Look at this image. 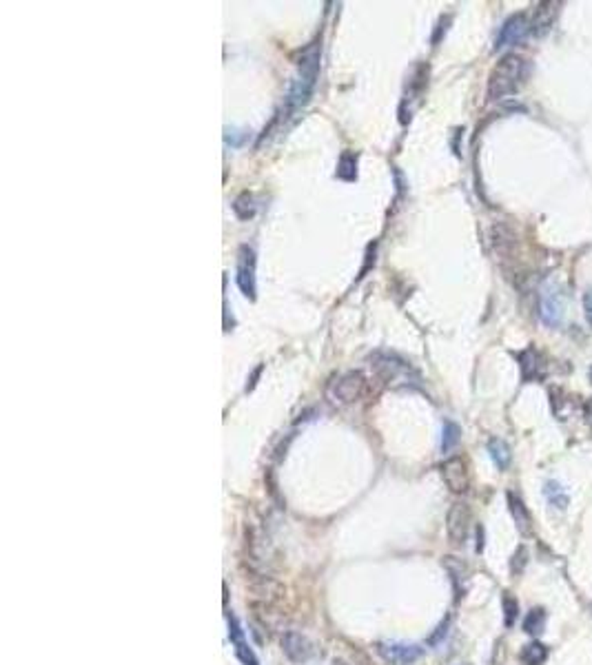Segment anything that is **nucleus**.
<instances>
[{"instance_id": "nucleus-1", "label": "nucleus", "mask_w": 592, "mask_h": 665, "mask_svg": "<svg viewBox=\"0 0 592 665\" xmlns=\"http://www.w3.org/2000/svg\"><path fill=\"white\" fill-rule=\"evenodd\" d=\"M319 53H322V45L319 40H313L311 45L302 51V58L297 62V73L291 82V89L286 93V111L295 114L302 109L311 93L315 89V80L319 76Z\"/></svg>"}, {"instance_id": "nucleus-2", "label": "nucleus", "mask_w": 592, "mask_h": 665, "mask_svg": "<svg viewBox=\"0 0 592 665\" xmlns=\"http://www.w3.org/2000/svg\"><path fill=\"white\" fill-rule=\"evenodd\" d=\"M526 76H528V60L517 53L504 55L488 76V98L502 100L513 96L523 84Z\"/></svg>"}, {"instance_id": "nucleus-3", "label": "nucleus", "mask_w": 592, "mask_h": 665, "mask_svg": "<svg viewBox=\"0 0 592 665\" xmlns=\"http://www.w3.org/2000/svg\"><path fill=\"white\" fill-rule=\"evenodd\" d=\"M366 390V379L360 371H351L344 373L342 377H337L331 388H328V395L333 397V401H340V404H353L357 401Z\"/></svg>"}, {"instance_id": "nucleus-4", "label": "nucleus", "mask_w": 592, "mask_h": 665, "mask_svg": "<svg viewBox=\"0 0 592 665\" xmlns=\"http://www.w3.org/2000/svg\"><path fill=\"white\" fill-rule=\"evenodd\" d=\"M236 279L240 291L247 295L249 299H256V251L249 244H242L238 249V271H236Z\"/></svg>"}, {"instance_id": "nucleus-5", "label": "nucleus", "mask_w": 592, "mask_h": 665, "mask_svg": "<svg viewBox=\"0 0 592 665\" xmlns=\"http://www.w3.org/2000/svg\"><path fill=\"white\" fill-rule=\"evenodd\" d=\"M471 528V508L464 501H455L450 505L446 517V535L453 546H462Z\"/></svg>"}, {"instance_id": "nucleus-6", "label": "nucleus", "mask_w": 592, "mask_h": 665, "mask_svg": "<svg viewBox=\"0 0 592 665\" xmlns=\"http://www.w3.org/2000/svg\"><path fill=\"white\" fill-rule=\"evenodd\" d=\"M373 362H375L373 366H375V371H378V375L382 379H386V381H410L412 368L404 360H399L397 355L378 353Z\"/></svg>"}, {"instance_id": "nucleus-7", "label": "nucleus", "mask_w": 592, "mask_h": 665, "mask_svg": "<svg viewBox=\"0 0 592 665\" xmlns=\"http://www.w3.org/2000/svg\"><path fill=\"white\" fill-rule=\"evenodd\" d=\"M528 34H530L528 18H526L523 14H515L504 23L502 32H500V36H497V40H495V49L500 51V49H506V47L519 45V42L526 40V36H528Z\"/></svg>"}, {"instance_id": "nucleus-8", "label": "nucleus", "mask_w": 592, "mask_h": 665, "mask_svg": "<svg viewBox=\"0 0 592 665\" xmlns=\"http://www.w3.org/2000/svg\"><path fill=\"white\" fill-rule=\"evenodd\" d=\"M441 477H444L448 490L455 494H464L468 490V484H471V479H468V466L462 457L446 459L441 464Z\"/></svg>"}, {"instance_id": "nucleus-9", "label": "nucleus", "mask_w": 592, "mask_h": 665, "mask_svg": "<svg viewBox=\"0 0 592 665\" xmlns=\"http://www.w3.org/2000/svg\"><path fill=\"white\" fill-rule=\"evenodd\" d=\"M378 652L391 665H412L424 654L419 645H412V643H380Z\"/></svg>"}, {"instance_id": "nucleus-10", "label": "nucleus", "mask_w": 592, "mask_h": 665, "mask_svg": "<svg viewBox=\"0 0 592 665\" xmlns=\"http://www.w3.org/2000/svg\"><path fill=\"white\" fill-rule=\"evenodd\" d=\"M282 652L286 654L288 661L293 663H306L313 657V645L299 632H286L282 636Z\"/></svg>"}, {"instance_id": "nucleus-11", "label": "nucleus", "mask_w": 592, "mask_h": 665, "mask_svg": "<svg viewBox=\"0 0 592 665\" xmlns=\"http://www.w3.org/2000/svg\"><path fill=\"white\" fill-rule=\"evenodd\" d=\"M517 360H519V371H521V379L523 381H534V379H541L543 373H546V364H543V355L528 346L526 351H521L517 355Z\"/></svg>"}, {"instance_id": "nucleus-12", "label": "nucleus", "mask_w": 592, "mask_h": 665, "mask_svg": "<svg viewBox=\"0 0 592 665\" xmlns=\"http://www.w3.org/2000/svg\"><path fill=\"white\" fill-rule=\"evenodd\" d=\"M559 7H561V3H552V0H550V3H541V5H537V9H534V14H532L530 34H532V36H537V38H541V36H546V34L552 29L554 18H557Z\"/></svg>"}, {"instance_id": "nucleus-13", "label": "nucleus", "mask_w": 592, "mask_h": 665, "mask_svg": "<svg viewBox=\"0 0 592 665\" xmlns=\"http://www.w3.org/2000/svg\"><path fill=\"white\" fill-rule=\"evenodd\" d=\"M539 317L541 322L550 326V329H557L563 322V302L557 293H546L539 302Z\"/></svg>"}, {"instance_id": "nucleus-14", "label": "nucleus", "mask_w": 592, "mask_h": 665, "mask_svg": "<svg viewBox=\"0 0 592 665\" xmlns=\"http://www.w3.org/2000/svg\"><path fill=\"white\" fill-rule=\"evenodd\" d=\"M229 639L233 645H236V654L244 665H258L256 654H253V650L247 645V641H244V632H242L236 616H229Z\"/></svg>"}, {"instance_id": "nucleus-15", "label": "nucleus", "mask_w": 592, "mask_h": 665, "mask_svg": "<svg viewBox=\"0 0 592 665\" xmlns=\"http://www.w3.org/2000/svg\"><path fill=\"white\" fill-rule=\"evenodd\" d=\"M493 244L495 251L500 253V255H510V253L517 249V236L515 231L508 227V224H495L493 227Z\"/></svg>"}, {"instance_id": "nucleus-16", "label": "nucleus", "mask_w": 592, "mask_h": 665, "mask_svg": "<svg viewBox=\"0 0 592 665\" xmlns=\"http://www.w3.org/2000/svg\"><path fill=\"white\" fill-rule=\"evenodd\" d=\"M506 497H508V508H510V514H513V519L517 523V528H519L521 535H530V532H532V519H530V512L526 510L521 497H517L515 492H508Z\"/></svg>"}, {"instance_id": "nucleus-17", "label": "nucleus", "mask_w": 592, "mask_h": 665, "mask_svg": "<svg viewBox=\"0 0 592 665\" xmlns=\"http://www.w3.org/2000/svg\"><path fill=\"white\" fill-rule=\"evenodd\" d=\"M488 453H491L493 462H495V466H497V468H500V470H506V468L510 466V459H513V455H510V448H508V444H506L504 439H497V437H493L491 442H488Z\"/></svg>"}, {"instance_id": "nucleus-18", "label": "nucleus", "mask_w": 592, "mask_h": 665, "mask_svg": "<svg viewBox=\"0 0 592 665\" xmlns=\"http://www.w3.org/2000/svg\"><path fill=\"white\" fill-rule=\"evenodd\" d=\"M546 659H548V648L541 641H530L528 645H523L521 661L526 665H543Z\"/></svg>"}, {"instance_id": "nucleus-19", "label": "nucleus", "mask_w": 592, "mask_h": 665, "mask_svg": "<svg viewBox=\"0 0 592 665\" xmlns=\"http://www.w3.org/2000/svg\"><path fill=\"white\" fill-rule=\"evenodd\" d=\"M523 630L532 636H537L546 630V610L543 607H532L523 619Z\"/></svg>"}, {"instance_id": "nucleus-20", "label": "nucleus", "mask_w": 592, "mask_h": 665, "mask_svg": "<svg viewBox=\"0 0 592 665\" xmlns=\"http://www.w3.org/2000/svg\"><path fill=\"white\" fill-rule=\"evenodd\" d=\"M233 213L238 215L240 220H249L256 215V198L251 193H242L233 202Z\"/></svg>"}, {"instance_id": "nucleus-21", "label": "nucleus", "mask_w": 592, "mask_h": 665, "mask_svg": "<svg viewBox=\"0 0 592 665\" xmlns=\"http://www.w3.org/2000/svg\"><path fill=\"white\" fill-rule=\"evenodd\" d=\"M543 492H546V499L554 505V508H559V510H566L568 508V492L561 488V484L548 481L546 488H543Z\"/></svg>"}, {"instance_id": "nucleus-22", "label": "nucleus", "mask_w": 592, "mask_h": 665, "mask_svg": "<svg viewBox=\"0 0 592 665\" xmlns=\"http://www.w3.org/2000/svg\"><path fill=\"white\" fill-rule=\"evenodd\" d=\"M459 439H462V428H459L455 421H446L444 435H441V451L450 453L459 444Z\"/></svg>"}, {"instance_id": "nucleus-23", "label": "nucleus", "mask_w": 592, "mask_h": 665, "mask_svg": "<svg viewBox=\"0 0 592 665\" xmlns=\"http://www.w3.org/2000/svg\"><path fill=\"white\" fill-rule=\"evenodd\" d=\"M502 605H504V623H506V627H513L517 616H519V603H517V599L510 592H504Z\"/></svg>"}, {"instance_id": "nucleus-24", "label": "nucleus", "mask_w": 592, "mask_h": 665, "mask_svg": "<svg viewBox=\"0 0 592 665\" xmlns=\"http://www.w3.org/2000/svg\"><path fill=\"white\" fill-rule=\"evenodd\" d=\"M355 166H357V158L353 153H344L340 158V166H337V177H342V180H355Z\"/></svg>"}, {"instance_id": "nucleus-25", "label": "nucleus", "mask_w": 592, "mask_h": 665, "mask_svg": "<svg viewBox=\"0 0 592 665\" xmlns=\"http://www.w3.org/2000/svg\"><path fill=\"white\" fill-rule=\"evenodd\" d=\"M526 564H528V550H526V546H519V548H517L515 555H513V561H510V570H513V575L523 573Z\"/></svg>"}, {"instance_id": "nucleus-26", "label": "nucleus", "mask_w": 592, "mask_h": 665, "mask_svg": "<svg viewBox=\"0 0 592 665\" xmlns=\"http://www.w3.org/2000/svg\"><path fill=\"white\" fill-rule=\"evenodd\" d=\"M448 627H450V616H446V619L444 621H441L439 625H437V630H435V634H430V639H428V643L430 645H437L441 639H444V636L448 634Z\"/></svg>"}, {"instance_id": "nucleus-27", "label": "nucleus", "mask_w": 592, "mask_h": 665, "mask_svg": "<svg viewBox=\"0 0 592 665\" xmlns=\"http://www.w3.org/2000/svg\"><path fill=\"white\" fill-rule=\"evenodd\" d=\"M224 140H227V145H231V147H240L244 140H247V134H244V131H238V129H227Z\"/></svg>"}, {"instance_id": "nucleus-28", "label": "nucleus", "mask_w": 592, "mask_h": 665, "mask_svg": "<svg viewBox=\"0 0 592 665\" xmlns=\"http://www.w3.org/2000/svg\"><path fill=\"white\" fill-rule=\"evenodd\" d=\"M584 311H586V320L592 326V288H588L584 295Z\"/></svg>"}, {"instance_id": "nucleus-29", "label": "nucleus", "mask_w": 592, "mask_h": 665, "mask_svg": "<svg viewBox=\"0 0 592 665\" xmlns=\"http://www.w3.org/2000/svg\"><path fill=\"white\" fill-rule=\"evenodd\" d=\"M484 550V528L479 526L477 528V552H482Z\"/></svg>"}, {"instance_id": "nucleus-30", "label": "nucleus", "mask_w": 592, "mask_h": 665, "mask_svg": "<svg viewBox=\"0 0 592 665\" xmlns=\"http://www.w3.org/2000/svg\"><path fill=\"white\" fill-rule=\"evenodd\" d=\"M584 413H586V419L592 424V397L586 401V406H584Z\"/></svg>"}, {"instance_id": "nucleus-31", "label": "nucleus", "mask_w": 592, "mask_h": 665, "mask_svg": "<svg viewBox=\"0 0 592 665\" xmlns=\"http://www.w3.org/2000/svg\"><path fill=\"white\" fill-rule=\"evenodd\" d=\"M590 381H592V366H590Z\"/></svg>"}]
</instances>
